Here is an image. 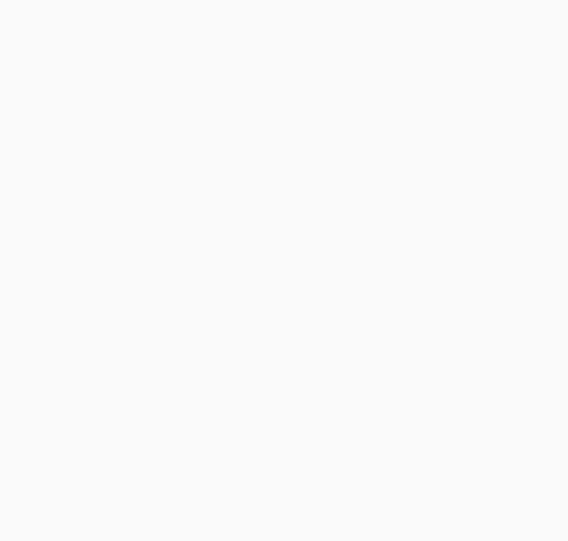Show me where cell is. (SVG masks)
I'll return each mask as SVG.
<instances>
[]
</instances>
